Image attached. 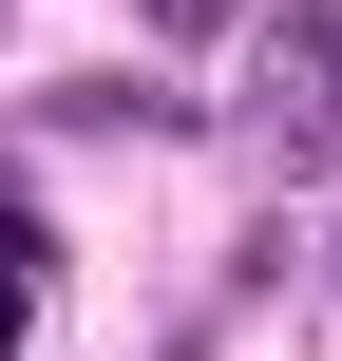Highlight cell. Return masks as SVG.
Here are the masks:
<instances>
[{"label":"cell","mask_w":342,"mask_h":361,"mask_svg":"<svg viewBox=\"0 0 342 361\" xmlns=\"http://www.w3.org/2000/svg\"><path fill=\"white\" fill-rule=\"evenodd\" d=\"M57 133H190V95H152V76H57Z\"/></svg>","instance_id":"cell-1"},{"label":"cell","mask_w":342,"mask_h":361,"mask_svg":"<svg viewBox=\"0 0 342 361\" xmlns=\"http://www.w3.org/2000/svg\"><path fill=\"white\" fill-rule=\"evenodd\" d=\"M133 19H152V38H209V19H248V0H133Z\"/></svg>","instance_id":"cell-2"}]
</instances>
